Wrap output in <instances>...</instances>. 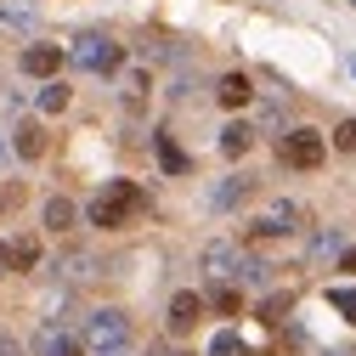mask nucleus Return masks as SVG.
Listing matches in <instances>:
<instances>
[{"label":"nucleus","instance_id":"nucleus-14","mask_svg":"<svg viewBox=\"0 0 356 356\" xmlns=\"http://www.w3.org/2000/svg\"><path fill=\"white\" fill-rule=\"evenodd\" d=\"M40 356H85V345L74 334H63V328H46L40 334Z\"/></svg>","mask_w":356,"mask_h":356},{"label":"nucleus","instance_id":"nucleus-30","mask_svg":"<svg viewBox=\"0 0 356 356\" xmlns=\"http://www.w3.org/2000/svg\"><path fill=\"white\" fill-rule=\"evenodd\" d=\"M6 159H12V147H6V142H0V164H6Z\"/></svg>","mask_w":356,"mask_h":356},{"label":"nucleus","instance_id":"nucleus-9","mask_svg":"<svg viewBox=\"0 0 356 356\" xmlns=\"http://www.w3.org/2000/svg\"><path fill=\"white\" fill-rule=\"evenodd\" d=\"M215 97H220V108H249L254 102V85H249V74H220Z\"/></svg>","mask_w":356,"mask_h":356},{"label":"nucleus","instance_id":"nucleus-8","mask_svg":"<svg viewBox=\"0 0 356 356\" xmlns=\"http://www.w3.org/2000/svg\"><path fill=\"white\" fill-rule=\"evenodd\" d=\"M63 63H68L63 46H29V51H23V74H34V79H57Z\"/></svg>","mask_w":356,"mask_h":356},{"label":"nucleus","instance_id":"nucleus-11","mask_svg":"<svg viewBox=\"0 0 356 356\" xmlns=\"http://www.w3.org/2000/svg\"><path fill=\"white\" fill-rule=\"evenodd\" d=\"M249 193H254V181H249V175H227V181L209 193V204H215V209H238Z\"/></svg>","mask_w":356,"mask_h":356},{"label":"nucleus","instance_id":"nucleus-33","mask_svg":"<svg viewBox=\"0 0 356 356\" xmlns=\"http://www.w3.org/2000/svg\"><path fill=\"white\" fill-rule=\"evenodd\" d=\"M181 356H193V350H181Z\"/></svg>","mask_w":356,"mask_h":356},{"label":"nucleus","instance_id":"nucleus-29","mask_svg":"<svg viewBox=\"0 0 356 356\" xmlns=\"http://www.w3.org/2000/svg\"><path fill=\"white\" fill-rule=\"evenodd\" d=\"M6 266H12V249H6V243H0V272H6Z\"/></svg>","mask_w":356,"mask_h":356},{"label":"nucleus","instance_id":"nucleus-20","mask_svg":"<svg viewBox=\"0 0 356 356\" xmlns=\"http://www.w3.org/2000/svg\"><path fill=\"white\" fill-rule=\"evenodd\" d=\"M209 356H243V339H238L232 328H220V334L209 339Z\"/></svg>","mask_w":356,"mask_h":356},{"label":"nucleus","instance_id":"nucleus-15","mask_svg":"<svg viewBox=\"0 0 356 356\" xmlns=\"http://www.w3.org/2000/svg\"><path fill=\"white\" fill-rule=\"evenodd\" d=\"M57 272H63L68 283H85V277H97V260L85 254V249H68V254L57 260Z\"/></svg>","mask_w":356,"mask_h":356},{"label":"nucleus","instance_id":"nucleus-3","mask_svg":"<svg viewBox=\"0 0 356 356\" xmlns=\"http://www.w3.org/2000/svg\"><path fill=\"white\" fill-rule=\"evenodd\" d=\"M323 153H328V142H323L311 124H294L289 136L277 142V159H283L289 170H317V164H323Z\"/></svg>","mask_w":356,"mask_h":356},{"label":"nucleus","instance_id":"nucleus-5","mask_svg":"<svg viewBox=\"0 0 356 356\" xmlns=\"http://www.w3.org/2000/svg\"><path fill=\"white\" fill-rule=\"evenodd\" d=\"M300 220H305L300 204H294V198H277V204H266V209L249 220V232H254V238H294Z\"/></svg>","mask_w":356,"mask_h":356},{"label":"nucleus","instance_id":"nucleus-21","mask_svg":"<svg viewBox=\"0 0 356 356\" xmlns=\"http://www.w3.org/2000/svg\"><path fill=\"white\" fill-rule=\"evenodd\" d=\"M289 305H294V294H272V300L260 305V323H283V317H289Z\"/></svg>","mask_w":356,"mask_h":356},{"label":"nucleus","instance_id":"nucleus-31","mask_svg":"<svg viewBox=\"0 0 356 356\" xmlns=\"http://www.w3.org/2000/svg\"><path fill=\"white\" fill-rule=\"evenodd\" d=\"M334 356H350V350H334Z\"/></svg>","mask_w":356,"mask_h":356},{"label":"nucleus","instance_id":"nucleus-18","mask_svg":"<svg viewBox=\"0 0 356 356\" xmlns=\"http://www.w3.org/2000/svg\"><path fill=\"white\" fill-rule=\"evenodd\" d=\"M12 266H17V272H34V266H40V243H34V238L12 243Z\"/></svg>","mask_w":356,"mask_h":356},{"label":"nucleus","instance_id":"nucleus-6","mask_svg":"<svg viewBox=\"0 0 356 356\" xmlns=\"http://www.w3.org/2000/svg\"><path fill=\"white\" fill-rule=\"evenodd\" d=\"M198 317H204V294L181 289V294L170 300V334H193V328H198Z\"/></svg>","mask_w":356,"mask_h":356},{"label":"nucleus","instance_id":"nucleus-16","mask_svg":"<svg viewBox=\"0 0 356 356\" xmlns=\"http://www.w3.org/2000/svg\"><path fill=\"white\" fill-rule=\"evenodd\" d=\"M204 305H215V311H220V317H238V311H243V294H238L232 283H215V294H209Z\"/></svg>","mask_w":356,"mask_h":356},{"label":"nucleus","instance_id":"nucleus-10","mask_svg":"<svg viewBox=\"0 0 356 356\" xmlns=\"http://www.w3.org/2000/svg\"><path fill=\"white\" fill-rule=\"evenodd\" d=\"M254 136H260L254 124H243V119H232L227 130H220V153H227V159H243V153L254 147Z\"/></svg>","mask_w":356,"mask_h":356},{"label":"nucleus","instance_id":"nucleus-7","mask_svg":"<svg viewBox=\"0 0 356 356\" xmlns=\"http://www.w3.org/2000/svg\"><path fill=\"white\" fill-rule=\"evenodd\" d=\"M0 29L6 34H34L40 29V6L34 0H0Z\"/></svg>","mask_w":356,"mask_h":356},{"label":"nucleus","instance_id":"nucleus-23","mask_svg":"<svg viewBox=\"0 0 356 356\" xmlns=\"http://www.w3.org/2000/svg\"><path fill=\"white\" fill-rule=\"evenodd\" d=\"M147 97V74L136 68V74H124V102H142Z\"/></svg>","mask_w":356,"mask_h":356},{"label":"nucleus","instance_id":"nucleus-12","mask_svg":"<svg viewBox=\"0 0 356 356\" xmlns=\"http://www.w3.org/2000/svg\"><path fill=\"white\" fill-rule=\"evenodd\" d=\"M12 147H17V159H40V153H46V130H40L34 119H23L17 136H12Z\"/></svg>","mask_w":356,"mask_h":356},{"label":"nucleus","instance_id":"nucleus-2","mask_svg":"<svg viewBox=\"0 0 356 356\" xmlns=\"http://www.w3.org/2000/svg\"><path fill=\"white\" fill-rule=\"evenodd\" d=\"M63 51H68V63L85 68V74H119V63H124L119 40H108V34H79L74 46H63Z\"/></svg>","mask_w":356,"mask_h":356},{"label":"nucleus","instance_id":"nucleus-27","mask_svg":"<svg viewBox=\"0 0 356 356\" xmlns=\"http://www.w3.org/2000/svg\"><path fill=\"white\" fill-rule=\"evenodd\" d=\"M339 272H356V249H345V254H339Z\"/></svg>","mask_w":356,"mask_h":356},{"label":"nucleus","instance_id":"nucleus-32","mask_svg":"<svg viewBox=\"0 0 356 356\" xmlns=\"http://www.w3.org/2000/svg\"><path fill=\"white\" fill-rule=\"evenodd\" d=\"M0 209H6V198H0Z\"/></svg>","mask_w":356,"mask_h":356},{"label":"nucleus","instance_id":"nucleus-4","mask_svg":"<svg viewBox=\"0 0 356 356\" xmlns=\"http://www.w3.org/2000/svg\"><path fill=\"white\" fill-rule=\"evenodd\" d=\"M243 249L232 243V238H215V243H204V254H198V266H204V277L209 283H232V277H243Z\"/></svg>","mask_w":356,"mask_h":356},{"label":"nucleus","instance_id":"nucleus-22","mask_svg":"<svg viewBox=\"0 0 356 356\" xmlns=\"http://www.w3.org/2000/svg\"><path fill=\"white\" fill-rule=\"evenodd\" d=\"M334 249H339V232H334V227L311 238V260H323V254H334Z\"/></svg>","mask_w":356,"mask_h":356},{"label":"nucleus","instance_id":"nucleus-25","mask_svg":"<svg viewBox=\"0 0 356 356\" xmlns=\"http://www.w3.org/2000/svg\"><path fill=\"white\" fill-rule=\"evenodd\" d=\"M328 300H334V305H339V311H345V317H356V289H334V294H328Z\"/></svg>","mask_w":356,"mask_h":356},{"label":"nucleus","instance_id":"nucleus-1","mask_svg":"<svg viewBox=\"0 0 356 356\" xmlns=\"http://www.w3.org/2000/svg\"><path fill=\"white\" fill-rule=\"evenodd\" d=\"M142 187L136 181H108L97 198H91V227H102V232H119V227H130V220L142 215Z\"/></svg>","mask_w":356,"mask_h":356},{"label":"nucleus","instance_id":"nucleus-26","mask_svg":"<svg viewBox=\"0 0 356 356\" xmlns=\"http://www.w3.org/2000/svg\"><path fill=\"white\" fill-rule=\"evenodd\" d=\"M260 124H266V130L283 124V102H266V108H260Z\"/></svg>","mask_w":356,"mask_h":356},{"label":"nucleus","instance_id":"nucleus-24","mask_svg":"<svg viewBox=\"0 0 356 356\" xmlns=\"http://www.w3.org/2000/svg\"><path fill=\"white\" fill-rule=\"evenodd\" d=\"M334 147H339V153H356V119H345V124L334 130Z\"/></svg>","mask_w":356,"mask_h":356},{"label":"nucleus","instance_id":"nucleus-17","mask_svg":"<svg viewBox=\"0 0 356 356\" xmlns=\"http://www.w3.org/2000/svg\"><path fill=\"white\" fill-rule=\"evenodd\" d=\"M63 108H68V85H63V79H51L46 91H40V113H63Z\"/></svg>","mask_w":356,"mask_h":356},{"label":"nucleus","instance_id":"nucleus-28","mask_svg":"<svg viewBox=\"0 0 356 356\" xmlns=\"http://www.w3.org/2000/svg\"><path fill=\"white\" fill-rule=\"evenodd\" d=\"M0 356H23V345L17 339H0Z\"/></svg>","mask_w":356,"mask_h":356},{"label":"nucleus","instance_id":"nucleus-19","mask_svg":"<svg viewBox=\"0 0 356 356\" xmlns=\"http://www.w3.org/2000/svg\"><path fill=\"white\" fill-rule=\"evenodd\" d=\"M159 164H164V170H175V175H181V170H187V153L175 147L170 136H159Z\"/></svg>","mask_w":356,"mask_h":356},{"label":"nucleus","instance_id":"nucleus-13","mask_svg":"<svg viewBox=\"0 0 356 356\" xmlns=\"http://www.w3.org/2000/svg\"><path fill=\"white\" fill-rule=\"evenodd\" d=\"M74 220H79V209H74V198H46V232H68L74 227Z\"/></svg>","mask_w":356,"mask_h":356}]
</instances>
